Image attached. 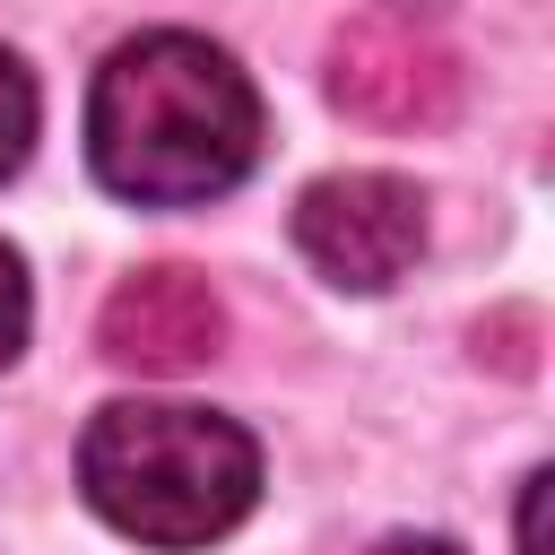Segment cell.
<instances>
[{"label": "cell", "mask_w": 555, "mask_h": 555, "mask_svg": "<svg viewBox=\"0 0 555 555\" xmlns=\"http://www.w3.org/2000/svg\"><path fill=\"white\" fill-rule=\"evenodd\" d=\"M87 165L130 208L225 199L260 165V95L208 35H130L87 87Z\"/></svg>", "instance_id": "6da1fadb"}, {"label": "cell", "mask_w": 555, "mask_h": 555, "mask_svg": "<svg viewBox=\"0 0 555 555\" xmlns=\"http://www.w3.org/2000/svg\"><path fill=\"white\" fill-rule=\"evenodd\" d=\"M78 486L104 529L139 546H208L260 503V442L191 399H113L78 442Z\"/></svg>", "instance_id": "7a4b0ae2"}, {"label": "cell", "mask_w": 555, "mask_h": 555, "mask_svg": "<svg viewBox=\"0 0 555 555\" xmlns=\"http://www.w3.org/2000/svg\"><path fill=\"white\" fill-rule=\"evenodd\" d=\"M295 251L312 260V278H330L338 295H382L416 269L425 251V191L399 173H321L295 199Z\"/></svg>", "instance_id": "3957f363"}, {"label": "cell", "mask_w": 555, "mask_h": 555, "mask_svg": "<svg viewBox=\"0 0 555 555\" xmlns=\"http://www.w3.org/2000/svg\"><path fill=\"white\" fill-rule=\"evenodd\" d=\"M330 95H338V113H356L373 130H416V121L451 113L460 69L434 35H416L399 17H356L330 43Z\"/></svg>", "instance_id": "277c9868"}, {"label": "cell", "mask_w": 555, "mask_h": 555, "mask_svg": "<svg viewBox=\"0 0 555 555\" xmlns=\"http://www.w3.org/2000/svg\"><path fill=\"white\" fill-rule=\"evenodd\" d=\"M104 356L121 373H191L217 356L225 338V304L199 269H139L104 295V321H95Z\"/></svg>", "instance_id": "5b68a950"}, {"label": "cell", "mask_w": 555, "mask_h": 555, "mask_svg": "<svg viewBox=\"0 0 555 555\" xmlns=\"http://www.w3.org/2000/svg\"><path fill=\"white\" fill-rule=\"evenodd\" d=\"M26 147H35V78H26V61L0 43V182L26 165Z\"/></svg>", "instance_id": "8992f818"}, {"label": "cell", "mask_w": 555, "mask_h": 555, "mask_svg": "<svg viewBox=\"0 0 555 555\" xmlns=\"http://www.w3.org/2000/svg\"><path fill=\"white\" fill-rule=\"evenodd\" d=\"M26 312H35V295H26V260L0 243V364L26 347Z\"/></svg>", "instance_id": "52a82bcc"}, {"label": "cell", "mask_w": 555, "mask_h": 555, "mask_svg": "<svg viewBox=\"0 0 555 555\" xmlns=\"http://www.w3.org/2000/svg\"><path fill=\"white\" fill-rule=\"evenodd\" d=\"M546 486H555V477L538 468V477H529V494H520V555H546V529H538V503H546Z\"/></svg>", "instance_id": "ba28073f"}, {"label": "cell", "mask_w": 555, "mask_h": 555, "mask_svg": "<svg viewBox=\"0 0 555 555\" xmlns=\"http://www.w3.org/2000/svg\"><path fill=\"white\" fill-rule=\"evenodd\" d=\"M364 555H460L451 538H416V529H399V538H382V546H364Z\"/></svg>", "instance_id": "9c48e42d"}]
</instances>
